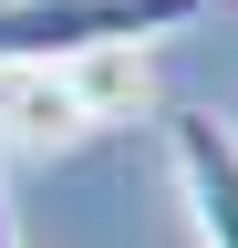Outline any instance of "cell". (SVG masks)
I'll return each instance as SVG.
<instances>
[{
	"label": "cell",
	"instance_id": "3",
	"mask_svg": "<svg viewBox=\"0 0 238 248\" xmlns=\"http://www.w3.org/2000/svg\"><path fill=\"white\" fill-rule=\"evenodd\" d=\"M63 93H73L83 135H94V124H114V114L145 104V52H135V42H114V52H73V62H63Z\"/></svg>",
	"mask_w": 238,
	"mask_h": 248
},
{
	"label": "cell",
	"instance_id": "4",
	"mask_svg": "<svg viewBox=\"0 0 238 248\" xmlns=\"http://www.w3.org/2000/svg\"><path fill=\"white\" fill-rule=\"evenodd\" d=\"M0 135H32V145H73V135H83V114H73L63 73H0Z\"/></svg>",
	"mask_w": 238,
	"mask_h": 248
},
{
	"label": "cell",
	"instance_id": "2",
	"mask_svg": "<svg viewBox=\"0 0 238 248\" xmlns=\"http://www.w3.org/2000/svg\"><path fill=\"white\" fill-rule=\"evenodd\" d=\"M166 166H176V197H187V228L197 248H238V124L228 114H166Z\"/></svg>",
	"mask_w": 238,
	"mask_h": 248
},
{
	"label": "cell",
	"instance_id": "5",
	"mask_svg": "<svg viewBox=\"0 0 238 248\" xmlns=\"http://www.w3.org/2000/svg\"><path fill=\"white\" fill-rule=\"evenodd\" d=\"M0 248H21V217H11V135H0Z\"/></svg>",
	"mask_w": 238,
	"mask_h": 248
},
{
	"label": "cell",
	"instance_id": "1",
	"mask_svg": "<svg viewBox=\"0 0 238 248\" xmlns=\"http://www.w3.org/2000/svg\"><path fill=\"white\" fill-rule=\"evenodd\" d=\"M197 0H0V73H63L73 52H114V42H166L187 31Z\"/></svg>",
	"mask_w": 238,
	"mask_h": 248
}]
</instances>
